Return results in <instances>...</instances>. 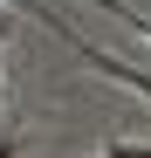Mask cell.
I'll list each match as a JSON object with an SVG mask.
<instances>
[{
    "label": "cell",
    "mask_w": 151,
    "mask_h": 158,
    "mask_svg": "<svg viewBox=\"0 0 151 158\" xmlns=\"http://www.w3.org/2000/svg\"><path fill=\"white\" fill-rule=\"evenodd\" d=\"M103 158H151V138H124V144H110Z\"/></svg>",
    "instance_id": "obj_1"
}]
</instances>
